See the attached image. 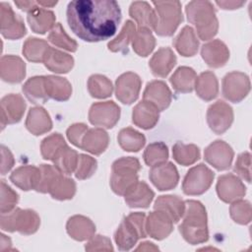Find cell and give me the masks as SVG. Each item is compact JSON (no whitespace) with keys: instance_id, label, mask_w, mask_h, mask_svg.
Masks as SVG:
<instances>
[{"instance_id":"1","label":"cell","mask_w":252,"mask_h":252,"mask_svg":"<svg viewBox=\"0 0 252 252\" xmlns=\"http://www.w3.org/2000/svg\"><path fill=\"white\" fill-rule=\"evenodd\" d=\"M67 22L81 39L97 42L110 38L121 22V10L114 0H74L67 6Z\"/></svg>"},{"instance_id":"2","label":"cell","mask_w":252,"mask_h":252,"mask_svg":"<svg viewBox=\"0 0 252 252\" xmlns=\"http://www.w3.org/2000/svg\"><path fill=\"white\" fill-rule=\"evenodd\" d=\"M184 213V220L179 225L184 238L191 243L206 241L208 239L207 217L203 205L198 201H186Z\"/></svg>"},{"instance_id":"3","label":"cell","mask_w":252,"mask_h":252,"mask_svg":"<svg viewBox=\"0 0 252 252\" xmlns=\"http://www.w3.org/2000/svg\"><path fill=\"white\" fill-rule=\"evenodd\" d=\"M188 21L197 28L201 39L213 37L218 31V20L214 6L209 1H191L186 5Z\"/></svg>"},{"instance_id":"4","label":"cell","mask_w":252,"mask_h":252,"mask_svg":"<svg viewBox=\"0 0 252 252\" xmlns=\"http://www.w3.org/2000/svg\"><path fill=\"white\" fill-rule=\"evenodd\" d=\"M141 165L135 158H122L112 164L110 185L118 195H125L138 182V171Z\"/></svg>"},{"instance_id":"5","label":"cell","mask_w":252,"mask_h":252,"mask_svg":"<svg viewBox=\"0 0 252 252\" xmlns=\"http://www.w3.org/2000/svg\"><path fill=\"white\" fill-rule=\"evenodd\" d=\"M157 24L155 31L159 35H171L182 22L181 4L178 1H154Z\"/></svg>"},{"instance_id":"6","label":"cell","mask_w":252,"mask_h":252,"mask_svg":"<svg viewBox=\"0 0 252 252\" xmlns=\"http://www.w3.org/2000/svg\"><path fill=\"white\" fill-rule=\"evenodd\" d=\"M145 214L132 213L126 217L121 222L115 233V241L120 250H129L138 240V238L146 237Z\"/></svg>"},{"instance_id":"7","label":"cell","mask_w":252,"mask_h":252,"mask_svg":"<svg viewBox=\"0 0 252 252\" xmlns=\"http://www.w3.org/2000/svg\"><path fill=\"white\" fill-rule=\"evenodd\" d=\"M39 224V218L31 210L16 209L13 212L2 214L1 227L4 230L15 231L30 234L34 232Z\"/></svg>"},{"instance_id":"8","label":"cell","mask_w":252,"mask_h":252,"mask_svg":"<svg viewBox=\"0 0 252 252\" xmlns=\"http://www.w3.org/2000/svg\"><path fill=\"white\" fill-rule=\"evenodd\" d=\"M214 179L212 172L204 164H199L192 167L186 174L182 188L187 195H199L208 190Z\"/></svg>"},{"instance_id":"9","label":"cell","mask_w":252,"mask_h":252,"mask_svg":"<svg viewBox=\"0 0 252 252\" xmlns=\"http://www.w3.org/2000/svg\"><path fill=\"white\" fill-rule=\"evenodd\" d=\"M250 90L248 77L239 72L227 74L222 81V94L227 99L238 102L244 98Z\"/></svg>"},{"instance_id":"10","label":"cell","mask_w":252,"mask_h":252,"mask_svg":"<svg viewBox=\"0 0 252 252\" xmlns=\"http://www.w3.org/2000/svg\"><path fill=\"white\" fill-rule=\"evenodd\" d=\"M120 108L113 101L97 102L92 105L89 118L92 124L112 128L119 119Z\"/></svg>"},{"instance_id":"11","label":"cell","mask_w":252,"mask_h":252,"mask_svg":"<svg viewBox=\"0 0 252 252\" xmlns=\"http://www.w3.org/2000/svg\"><path fill=\"white\" fill-rule=\"evenodd\" d=\"M233 120L231 107L222 100L212 104L207 112V121L210 128L217 134L223 133L229 128Z\"/></svg>"},{"instance_id":"12","label":"cell","mask_w":252,"mask_h":252,"mask_svg":"<svg viewBox=\"0 0 252 252\" xmlns=\"http://www.w3.org/2000/svg\"><path fill=\"white\" fill-rule=\"evenodd\" d=\"M1 32L10 39H17L26 34V27L21 17L16 15L12 10V7L1 2Z\"/></svg>"},{"instance_id":"13","label":"cell","mask_w":252,"mask_h":252,"mask_svg":"<svg viewBox=\"0 0 252 252\" xmlns=\"http://www.w3.org/2000/svg\"><path fill=\"white\" fill-rule=\"evenodd\" d=\"M141 79L138 75L128 72L121 75L116 81V97L125 104L134 102L139 94Z\"/></svg>"},{"instance_id":"14","label":"cell","mask_w":252,"mask_h":252,"mask_svg":"<svg viewBox=\"0 0 252 252\" xmlns=\"http://www.w3.org/2000/svg\"><path fill=\"white\" fill-rule=\"evenodd\" d=\"M178 178L177 169L171 162H163L153 166L150 171V179L161 191L174 188L178 182Z\"/></svg>"},{"instance_id":"15","label":"cell","mask_w":252,"mask_h":252,"mask_svg":"<svg viewBox=\"0 0 252 252\" xmlns=\"http://www.w3.org/2000/svg\"><path fill=\"white\" fill-rule=\"evenodd\" d=\"M25 100L19 94H11L1 99V125L19 122L25 112Z\"/></svg>"},{"instance_id":"16","label":"cell","mask_w":252,"mask_h":252,"mask_svg":"<svg viewBox=\"0 0 252 252\" xmlns=\"http://www.w3.org/2000/svg\"><path fill=\"white\" fill-rule=\"evenodd\" d=\"M233 158L231 148L223 141H216L205 151V159L219 170L229 168Z\"/></svg>"},{"instance_id":"17","label":"cell","mask_w":252,"mask_h":252,"mask_svg":"<svg viewBox=\"0 0 252 252\" xmlns=\"http://www.w3.org/2000/svg\"><path fill=\"white\" fill-rule=\"evenodd\" d=\"M217 191L220 199L224 202H231L244 196L245 186L234 175L226 174L219 177Z\"/></svg>"},{"instance_id":"18","label":"cell","mask_w":252,"mask_h":252,"mask_svg":"<svg viewBox=\"0 0 252 252\" xmlns=\"http://www.w3.org/2000/svg\"><path fill=\"white\" fill-rule=\"evenodd\" d=\"M144 100L155 104L158 110L165 109L171 100V93L166 84L161 81H153L148 83L144 92Z\"/></svg>"},{"instance_id":"19","label":"cell","mask_w":252,"mask_h":252,"mask_svg":"<svg viewBox=\"0 0 252 252\" xmlns=\"http://www.w3.org/2000/svg\"><path fill=\"white\" fill-rule=\"evenodd\" d=\"M11 181L21 189L28 191L36 189L40 180V169L35 166H22L13 171Z\"/></svg>"},{"instance_id":"20","label":"cell","mask_w":252,"mask_h":252,"mask_svg":"<svg viewBox=\"0 0 252 252\" xmlns=\"http://www.w3.org/2000/svg\"><path fill=\"white\" fill-rule=\"evenodd\" d=\"M55 16L52 11L37 6V3L28 12V22L36 33H44L54 24Z\"/></svg>"},{"instance_id":"21","label":"cell","mask_w":252,"mask_h":252,"mask_svg":"<svg viewBox=\"0 0 252 252\" xmlns=\"http://www.w3.org/2000/svg\"><path fill=\"white\" fill-rule=\"evenodd\" d=\"M158 120V108L150 101L143 100L133 110V122L143 129H151Z\"/></svg>"},{"instance_id":"22","label":"cell","mask_w":252,"mask_h":252,"mask_svg":"<svg viewBox=\"0 0 252 252\" xmlns=\"http://www.w3.org/2000/svg\"><path fill=\"white\" fill-rule=\"evenodd\" d=\"M25 69V63L17 56L7 55L1 59V77L6 82H21L26 75Z\"/></svg>"},{"instance_id":"23","label":"cell","mask_w":252,"mask_h":252,"mask_svg":"<svg viewBox=\"0 0 252 252\" xmlns=\"http://www.w3.org/2000/svg\"><path fill=\"white\" fill-rule=\"evenodd\" d=\"M176 63V57L167 47L158 49L150 61V68L155 76L165 77Z\"/></svg>"},{"instance_id":"24","label":"cell","mask_w":252,"mask_h":252,"mask_svg":"<svg viewBox=\"0 0 252 252\" xmlns=\"http://www.w3.org/2000/svg\"><path fill=\"white\" fill-rule=\"evenodd\" d=\"M129 14L138 23L140 28H146L149 30L151 28L155 29L157 24V15L148 2H133L130 6Z\"/></svg>"},{"instance_id":"25","label":"cell","mask_w":252,"mask_h":252,"mask_svg":"<svg viewBox=\"0 0 252 252\" xmlns=\"http://www.w3.org/2000/svg\"><path fill=\"white\" fill-rule=\"evenodd\" d=\"M202 57L212 67H220L225 64L229 57V52L220 40H214L205 44L202 48Z\"/></svg>"},{"instance_id":"26","label":"cell","mask_w":252,"mask_h":252,"mask_svg":"<svg viewBox=\"0 0 252 252\" xmlns=\"http://www.w3.org/2000/svg\"><path fill=\"white\" fill-rule=\"evenodd\" d=\"M154 192L145 182H137L124 196L131 208H147L154 198Z\"/></svg>"},{"instance_id":"27","label":"cell","mask_w":252,"mask_h":252,"mask_svg":"<svg viewBox=\"0 0 252 252\" xmlns=\"http://www.w3.org/2000/svg\"><path fill=\"white\" fill-rule=\"evenodd\" d=\"M44 85L48 97L56 100H66L71 95V85L65 78L45 76Z\"/></svg>"},{"instance_id":"28","label":"cell","mask_w":252,"mask_h":252,"mask_svg":"<svg viewBox=\"0 0 252 252\" xmlns=\"http://www.w3.org/2000/svg\"><path fill=\"white\" fill-rule=\"evenodd\" d=\"M46 68L55 73H67L74 63V59L69 54L50 47L43 60Z\"/></svg>"},{"instance_id":"29","label":"cell","mask_w":252,"mask_h":252,"mask_svg":"<svg viewBox=\"0 0 252 252\" xmlns=\"http://www.w3.org/2000/svg\"><path fill=\"white\" fill-rule=\"evenodd\" d=\"M26 126L34 135H40L49 131L52 123L48 113L42 107H33L30 109Z\"/></svg>"},{"instance_id":"30","label":"cell","mask_w":252,"mask_h":252,"mask_svg":"<svg viewBox=\"0 0 252 252\" xmlns=\"http://www.w3.org/2000/svg\"><path fill=\"white\" fill-rule=\"evenodd\" d=\"M155 210L163 211L172 221L177 222L185 211V203L177 196H160L155 203Z\"/></svg>"},{"instance_id":"31","label":"cell","mask_w":252,"mask_h":252,"mask_svg":"<svg viewBox=\"0 0 252 252\" xmlns=\"http://www.w3.org/2000/svg\"><path fill=\"white\" fill-rule=\"evenodd\" d=\"M108 144L107 133L101 129H91L82 140L81 148L93 153L99 155L102 153Z\"/></svg>"},{"instance_id":"32","label":"cell","mask_w":252,"mask_h":252,"mask_svg":"<svg viewBox=\"0 0 252 252\" xmlns=\"http://www.w3.org/2000/svg\"><path fill=\"white\" fill-rule=\"evenodd\" d=\"M174 45L178 52L183 56H193L197 52L199 45L193 29L188 26L184 27L175 38Z\"/></svg>"},{"instance_id":"33","label":"cell","mask_w":252,"mask_h":252,"mask_svg":"<svg viewBox=\"0 0 252 252\" xmlns=\"http://www.w3.org/2000/svg\"><path fill=\"white\" fill-rule=\"evenodd\" d=\"M78 159L79 156L77 152L68 148L66 145L57 152L52 160L54 161V166L60 172L71 174L76 168V165H78Z\"/></svg>"},{"instance_id":"34","label":"cell","mask_w":252,"mask_h":252,"mask_svg":"<svg viewBox=\"0 0 252 252\" xmlns=\"http://www.w3.org/2000/svg\"><path fill=\"white\" fill-rule=\"evenodd\" d=\"M23 92L32 103H43L48 99L43 76L33 77L28 80L23 87Z\"/></svg>"},{"instance_id":"35","label":"cell","mask_w":252,"mask_h":252,"mask_svg":"<svg viewBox=\"0 0 252 252\" xmlns=\"http://www.w3.org/2000/svg\"><path fill=\"white\" fill-rule=\"evenodd\" d=\"M196 91L198 95L205 99L210 100L215 98L218 94V81L214 73H202L196 80Z\"/></svg>"},{"instance_id":"36","label":"cell","mask_w":252,"mask_h":252,"mask_svg":"<svg viewBox=\"0 0 252 252\" xmlns=\"http://www.w3.org/2000/svg\"><path fill=\"white\" fill-rule=\"evenodd\" d=\"M196 73L192 68L179 67L170 78V83L177 92L189 93L194 88Z\"/></svg>"},{"instance_id":"37","label":"cell","mask_w":252,"mask_h":252,"mask_svg":"<svg viewBox=\"0 0 252 252\" xmlns=\"http://www.w3.org/2000/svg\"><path fill=\"white\" fill-rule=\"evenodd\" d=\"M132 44L140 56H147L155 47V37L149 29L139 28L133 34Z\"/></svg>"},{"instance_id":"38","label":"cell","mask_w":252,"mask_h":252,"mask_svg":"<svg viewBox=\"0 0 252 252\" xmlns=\"http://www.w3.org/2000/svg\"><path fill=\"white\" fill-rule=\"evenodd\" d=\"M50 46L46 41L35 37H30L25 42L23 53L26 58L32 62H40L44 60V57Z\"/></svg>"},{"instance_id":"39","label":"cell","mask_w":252,"mask_h":252,"mask_svg":"<svg viewBox=\"0 0 252 252\" xmlns=\"http://www.w3.org/2000/svg\"><path fill=\"white\" fill-rule=\"evenodd\" d=\"M118 142L124 151L138 152L145 144L144 135L132 128L122 129L118 135Z\"/></svg>"},{"instance_id":"40","label":"cell","mask_w":252,"mask_h":252,"mask_svg":"<svg viewBox=\"0 0 252 252\" xmlns=\"http://www.w3.org/2000/svg\"><path fill=\"white\" fill-rule=\"evenodd\" d=\"M174 159L183 165H188L195 162L200 158L199 148L195 145H184L183 143H176L173 147Z\"/></svg>"},{"instance_id":"41","label":"cell","mask_w":252,"mask_h":252,"mask_svg":"<svg viewBox=\"0 0 252 252\" xmlns=\"http://www.w3.org/2000/svg\"><path fill=\"white\" fill-rule=\"evenodd\" d=\"M76 191V184L74 180L66 178L61 174L57 177L53 185L51 186L49 193L54 199L66 200L71 199Z\"/></svg>"},{"instance_id":"42","label":"cell","mask_w":252,"mask_h":252,"mask_svg":"<svg viewBox=\"0 0 252 252\" xmlns=\"http://www.w3.org/2000/svg\"><path fill=\"white\" fill-rule=\"evenodd\" d=\"M168 158V151L165 144L157 142L149 145L144 154L145 162L149 166H156L163 163Z\"/></svg>"},{"instance_id":"43","label":"cell","mask_w":252,"mask_h":252,"mask_svg":"<svg viewBox=\"0 0 252 252\" xmlns=\"http://www.w3.org/2000/svg\"><path fill=\"white\" fill-rule=\"evenodd\" d=\"M89 92L94 97L103 98L111 94L112 85L111 82L104 76L93 75L89 79Z\"/></svg>"},{"instance_id":"44","label":"cell","mask_w":252,"mask_h":252,"mask_svg":"<svg viewBox=\"0 0 252 252\" xmlns=\"http://www.w3.org/2000/svg\"><path fill=\"white\" fill-rule=\"evenodd\" d=\"M48 40L54 45L65 48L69 51L74 52L77 50V42L66 34L61 24L59 23L55 24L54 28L48 35Z\"/></svg>"},{"instance_id":"45","label":"cell","mask_w":252,"mask_h":252,"mask_svg":"<svg viewBox=\"0 0 252 252\" xmlns=\"http://www.w3.org/2000/svg\"><path fill=\"white\" fill-rule=\"evenodd\" d=\"M135 32V26L134 23L131 21H126L121 33L112 41L108 43V48L111 51H127V46L129 40L132 39L133 34Z\"/></svg>"},{"instance_id":"46","label":"cell","mask_w":252,"mask_h":252,"mask_svg":"<svg viewBox=\"0 0 252 252\" xmlns=\"http://www.w3.org/2000/svg\"><path fill=\"white\" fill-rule=\"evenodd\" d=\"M40 169V180L36 187V191L41 193L49 192L51 186L57 179V177L61 174V172L54 166L48 164H41L39 166Z\"/></svg>"},{"instance_id":"47","label":"cell","mask_w":252,"mask_h":252,"mask_svg":"<svg viewBox=\"0 0 252 252\" xmlns=\"http://www.w3.org/2000/svg\"><path fill=\"white\" fill-rule=\"evenodd\" d=\"M64 146H66V143L63 137L58 133L45 138L41 143V154L43 158L52 160L57 152Z\"/></svg>"},{"instance_id":"48","label":"cell","mask_w":252,"mask_h":252,"mask_svg":"<svg viewBox=\"0 0 252 252\" xmlns=\"http://www.w3.org/2000/svg\"><path fill=\"white\" fill-rule=\"evenodd\" d=\"M95 168H96L95 159L86 155H79L78 169L75 175L79 179H85L93 175V173L95 171Z\"/></svg>"},{"instance_id":"49","label":"cell","mask_w":252,"mask_h":252,"mask_svg":"<svg viewBox=\"0 0 252 252\" xmlns=\"http://www.w3.org/2000/svg\"><path fill=\"white\" fill-rule=\"evenodd\" d=\"M18 202V195L4 180L1 181V214L9 213Z\"/></svg>"},{"instance_id":"50","label":"cell","mask_w":252,"mask_h":252,"mask_svg":"<svg viewBox=\"0 0 252 252\" xmlns=\"http://www.w3.org/2000/svg\"><path fill=\"white\" fill-rule=\"evenodd\" d=\"M250 209V204L246 201H240V202H236L234 204H232L231 208H230V214L231 217L233 218V220H235V221L239 222V223H247L250 220V215H246L244 214L246 212V210ZM250 212V211H247Z\"/></svg>"},{"instance_id":"51","label":"cell","mask_w":252,"mask_h":252,"mask_svg":"<svg viewBox=\"0 0 252 252\" xmlns=\"http://www.w3.org/2000/svg\"><path fill=\"white\" fill-rule=\"evenodd\" d=\"M234 171L238 173L242 178L247 182H250V154L243 153L241 154L234 166Z\"/></svg>"},{"instance_id":"52","label":"cell","mask_w":252,"mask_h":252,"mask_svg":"<svg viewBox=\"0 0 252 252\" xmlns=\"http://www.w3.org/2000/svg\"><path fill=\"white\" fill-rule=\"evenodd\" d=\"M88 131V127L85 124H74L67 130L68 139L77 147L81 148L82 140Z\"/></svg>"},{"instance_id":"53","label":"cell","mask_w":252,"mask_h":252,"mask_svg":"<svg viewBox=\"0 0 252 252\" xmlns=\"http://www.w3.org/2000/svg\"><path fill=\"white\" fill-rule=\"evenodd\" d=\"M1 155H2V174H6L7 171H9L13 164H14V158L11 154V152L4 146H1Z\"/></svg>"},{"instance_id":"54","label":"cell","mask_w":252,"mask_h":252,"mask_svg":"<svg viewBox=\"0 0 252 252\" xmlns=\"http://www.w3.org/2000/svg\"><path fill=\"white\" fill-rule=\"evenodd\" d=\"M222 9H235L244 4V2H235V1H217L216 2Z\"/></svg>"},{"instance_id":"55","label":"cell","mask_w":252,"mask_h":252,"mask_svg":"<svg viewBox=\"0 0 252 252\" xmlns=\"http://www.w3.org/2000/svg\"><path fill=\"white\" fill-rule=\"evenodd\" d=\"M15 4H16L20 9L29 12V11L36 4V2H33V1H16Z\"/></svg>"},{"instance_id":"56","label":"cell","mask_w":252,"mask_h":252,"mask_svg":"<svg viewBox=\"0 0 252 252\" xmlns=\"http://www.w3.org/2000/svg\"><path fill=\"white\" fill-rule=\"evenodd\" d=\"M37 3V5H40V6H43V7H52V6H54V5H56L57 4V1H55V2H44V1H37L36 2Z\"/></svg>"}]
</instances>
